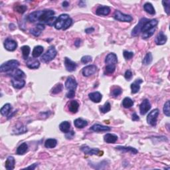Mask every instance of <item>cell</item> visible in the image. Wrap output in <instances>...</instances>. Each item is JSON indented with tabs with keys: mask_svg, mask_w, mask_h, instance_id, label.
I'll list each match as a JSON object with an SVG mask.
<instances>
[{
	"mask_svg": "<svg viewBox=\"0 0 170 170\" xmlns=\"http://www.w3.org/2000/svg\"><path fill=\"white\" fill-rule=\"evenodd\" d=\"M73 20L67 14H61L58 17L55 23V27L56 29L66 30L71 26Z\"/></svg>",
	"mask_w": 170,
	"mask_h": 170,
	"instance_id": "cell-1",
	"label": "cell"
},
{
	"mask_svg": "<svg viewBox=\"0 0 170 170\" xmlns=\"http://www.w3.org/2000/svg\"><path fill=\"white\" fill-rule=\"evenodd\" d=\"M19 66V61L17 60H10L5 62L4 64H2L0 67V71L1 73L4 72H9L11 71Z\"/></svg>",
	"mask_w": 170,
	"mask_h": 170,
	"instance_id": "cell-2",
	"label": "cell"
},
{
	"mask_svg": "<svg viewBox=\"0 0 170 170\" xmlns=\"http://www.w3.org/2000/svg\"><path fill=\"white\" fill-rule=\"evenodd\" d=\"M57 51L54 46H51L47 51L43 55V56L41 58V61L43 63H48V62L53 60L55 57L57 56Z\"/></svg>",
	"mask_w": 170,
	"mask_h": 170,
	"instance_id": "cell-3",
	"label": "cell"
},
{
	"mask_svg": "<svg viewBox=\"0 0 170 170\" xmlns=\"http://www.w3.org/2000/svg\"><path fill=\"white\" fill-rule=\"evenodd\" d=\"M114 18L117 21H122V22H131L133 18L130 15H126L122 13L121 11L117 10L114 14Z\"/></svg>",
	"mask_w": 170,
	"mask_h": 170,
	"instance_id": "cell-4",
	"label": "cell"
},
{
	"mask_svg": "<svg viewBox=\"0 0 170 170\" xmlns=\"http://www.w3.org/2000/svg\"><path fill=\"white\" fill-rule=\"evenodd\" d=\"M160 111L158 109H154L149 113L147 117V122L150 125L155 126L157 124V117L159 116Z\"/></svg>",
	"mask_w": 170,
	"mask_h": 170,
	"instance_id": "cell-5",
	"label": "cell"
},
{
	"mask_svg": "<svg viewBox=\"0 0 170 170\" xmlns=\"http://www.w3.org/2000/svg\"><path fill=\"white\" fill-rule=\"evenodd\" d=\"M55 13V11L52 10H43L39 18V21L43 23H47L49 19L54 17Z\"/></svg>",
	"mask_w": 170,
	"mask_h": 170,
	"instance_id": "cell-6",
	"label": "cell"
},
{
	"mask_svg": "<svg viewBox=\"0 0 170 170\" xmlns=\"http://www.w3.org/2000/svg\"><path fill=\"white\" fill-rule=\"evenodd\" d=\"M149 21L148 19H146V18H142L139 21V23L137 24V25L136 26L134 29H133L132 31V35L134 37H136L138 36L140 33L142 31V27H144V25H145V23H147L148 21Z\"/></svg>",
	"mask_w": 170,
	"mask_h": 170,
	"instance_id": "cell-7",
	"label": "cell"
},
{
	"mask_svg": "<svg viewBox=\"0 0 170 170\" xmlns=\"http://www.w3.org/2000/svg\"><path fill=\"white\" fill-rule=\"evenodd\" d=\"M65 88L69 91H75L77 88V82L76 80L72 76L68 77L65 82Z\"/></svg>",
	"mask_w": 170,
	"mask_h": 170,
	"instance_id": "cell-8",
	"label": "cell"
},
{
	"mask_svg": "<svg viewBox=\"0 0 170 170\" xmlns=\"http://www.w3.org/2000/svg\"><path fill=\"white\" fill-rule=\"evenodd\" d=\"M80 150L86 155L89 156L98 155L99 153H101L99 149H98V148H91L90 147L86 146V145H83L82 146L80 147Z\"/></svg>",
	"mask_w": 170,
	"mask_h": 170,
	"instance_id": "cell-9",
	"label": "cell"
},
{
	"mask_svg": "<svg viewBox=\"0 0 170 170\" xmlns=\"http://www.w3.org/2000/svg\"><path fill=\"white\" fill-rule=\"evenodd\" d=\"M97 67L94 65V64H91V65H88L83 68L82 69V75L84 76L88 77L90 76L97 72Z\"/></svg>",
	"mask_w": 170,
	"mask_h": 170,
	"instance_id": "cell-10",
	"label": "cell"
},
{
	"mask_svg": "<svg viewBox=\"0 0 170 170\" xmlns=\"http://www.w3.org/2000/svg\"><path fill=\"white\" fill-rule=\"evenodd\" d=\"M4 47L6 50L9 51H14L17 47V43L14 40L8 38L4 42Z\"/></svg>",
	"mask_w": 170,
	"mask_h": 170,
	"instance_id": "cell-11",
	"label": "cell"
},
{
	"mask_svg": "<svg viewBox=\"0 0 170 170\" xmlns=\"http://www.w3.org/2000/svg\"><path fill=\"white\" fill-rule=\"evenodd\" d=\"M105 63L107 65H112L116 66V64L118 63V58L115 53H109L107 55L105 58Z\"/></svg>",
	"mask_w": 170,
	"mask_h": 170,
	"instance_id": "cell-12",
	"label": "cell"
},
{
	"mask_svg": "<svg viewBox=\"0 0 170 170\" xmlns=\"http://www.w3.org/2000/svg\"><path fill=\"white\" fill-rule=\"evenodd\" d=\"M64 66H65L67 71H69V72H73V71H75L76 69L77 64L75 62L70 60V58L65 57L64 58Z\"/></svg>",
	"mask_w": 170,
	"mask_h": 170,
	"instance_id": "cell-13",
	"label": "cell"
},
{
	"mask_svg": "<svg viewBox=\"0 0 170 170\" xmlns=\"http://www.w3.org/2000/svg\"><path fill=\"white\" fill-rule=\"evenodd\" d=\"M151 104L148 99H145L140 105V112L142 115L146 114L151 109Z\"/></svg>",
	"mask_w": 170,
	"mask_h": 170,
	"instance_id": "cell-14",
	"label": "cell"
},
{
	"mask_svg": "<svg viewBox=\"0 0 170 170\" xmlns=\"http://www.w3.org/2000/svg\"><path fill=\"white\" fill-rule=\"evenodd\" d=\"M26 65L31 69H36L39 67L40 63L37 59L33 57L28 58V60H27L26 63Z\"/></svg>",
	"mask_w": 170,
	"mask_h": 170,
	"instance_id": "cell-15",
	"label": "cell"
},
{
	"mask_svg": "<svg viewBox=\"0 0 170 170\" xmlns=\"http://www.w3.org/2000/svg\"><path fill=\"white\" fill-rule=\"evenodd\" d=\"M11 84L15 88L21 89L24 87L25 85V81L23 79L13 78L11 80Z\"/></svg>",
	"mask_w": 170,
	"mask_h": 170,
	"instance_id": "cell-16",
	"label": "cell"
},
{
	"mask_svg": "<svg viewBox=\"0 0 170 170\" xmlns=\"http://www.w3.org/2000/svg\"><path fill=\"white\" fill-rule=\"evenodd\" d=\"M157 24H158V21H157V19L149 20L147 23H145L144 27H142V33L146 31L149 30L151 28H154V27H156Z\"/></svg>",
	"mask_w": 170,
	"mask_h": 170,
	"instance_id": "cell-17",
	"label": "cell"
},
{
	"mask_svg": "<svg viewBox=\"0 0 170 170\" xmlns=\"http://www.w3.org/2000/svg\"><path fill=\"white\" fill-rule=\"evenodd\" d=\"M91 130L92 131L96 132H109L110 131L111 128L109 126H103L101 124H94L91 128Z\"/></svg>",
	"mask_w": 170,
	"mask_h": 170,
	"instance_id": "cell-18",
	"label": "cell"
},
{
	"mask_svg": "<svg viewBox=\"0 0 170 170\" xmlns=\"http://www.w3.org/2000/svg\"><path fill=\"white\" fill-rule=\"evenodd\" d=\"M45 29V25L42 23H39L35 27H34L33 29L30 30V33L33 35L34 36L38 37L41 35V32L43 30Z\"/></svg>",
	"mask_w": 170,
	"mask_h": 170,
	"instance_id": "cell-19",
	"label": "cell"
},
{
	"mask_svg": "<svg viewBox=\"0 0 170 170\" xmlns=\"http://www.w3.org/2000/svg\"><path fill=\"white\" fill-rule=\"evenodd\" d=\"M167 36L164 35L162 31H160L158 35L156 36V39H155V43L157 45H164L167 41Z\"/></svg>",
	"mask_w": 170,
	"mask_h": 170,
	"instance_id": "cell-20",
	"label": "cell"
},
{
	"mask_svg": "<svg viewBox=\"0 0 170 170\" xmlns=\"http://www.w3.org/2000/svg\"><path fill=\"white\" fill-rule=\"evenodd\" d=\"M12 78H15V79H24L25 77V75L23 72L22 70L19 69H15L11 71L10 73H9Z\"/></svg>",
	"mask_w": 170,
	"mask_h": 170,
	"instance_id": "cell-21",
	"label": "cell"
},
{
	"mask_svg": "<svg viewBox=\"0 0 170 170\" xmlns=\"http://www.w3.org/2000/svg\"><path fill=\"white\" fill-rule=\"evenodd\" d=\"M88 97L91 99V100L93 102V103H98L101 101L103 96H102L101 93L99 92H94L89 94Z\"/></svg>",
	"mask_w": 170,
	"mask_h": 170,
	"instance_id": "cell-22",
	"label": "cell"
},
{
	"mask_svg": "<svg viewBox=\"0 0 170 170\" xmlns=\"http://www.w3.org/2000/svg\"><path fill=\"white\" fill-rule=\"evenodd\" d=\"M142 82H143V80L142 79H136L132 83L130 86L132 94H136L138 92L140 89V84Z\"/></svg>",
	"mask_w": 170,
	"mask_h": 170,
	"instance_id": "cell-23",
	"label": "cell"
},
{
	"mask_svg": "<svg viewBox=\"0 0 170 170\" xmlns=\"http://www.w3.org/2000/svg\"><path fill=\"white\" fill-rule=\"evenodd\" d=\"M110 13V9L108 6H100L97 8L96 13L98 15H108Z\"/></svg>",
	"mask_w": 170,
	"mask_h": 170,
	"instance_id": "cell-24",
	"label": "cell"
},
{
	"mask_svg": "<svg viewBox=\"0 0 170 170\" xmlns=\"http://www.w3.org/2000/svg\"><path fill=\"white\" fill-rule=\"evenodd\" d=\"M43 11H34L33 13H30L28 16V20L31 23H35L36 21H39V18L40 15L42 13Z\"/></svg>",
	"mask_w": 170,
	"mask_h": 170,
	"instance_id": "cell-25",
	"label": "cell"
},
{
	"mask_svg": "<svg viewBox=\"0 0 170 170\" xmlns=\"http://www.w3.org/2000/svg\"><path fill=\"white\" fill-rule=\"evenodd\" d=\"M15 160L13 156H9L5 162V168L7 170H13L15 168Z\"/></svg>",
	"mask_w": 170,
	"mask_h": 170,
	"instance_id": "cell-26",
	"label": "cell"
},
{
	"mask_svg": "<svg viewBox=\"0 0 170 170\" xmlns=\"http://www.w3.org/2000/svg\"><path fill=\"white\" fill-rule=\"evenodd\" d=\"M104 140L105 142L109 144H114L118 140V136L115 134H106L104 136Z\"/></svg>",
	"mask_w": 170,
	"mask_h": 170,
	"instance_id": "cell-27",
	"label": "cell"
},
{
	"mask_svg": "<svg viewBox=\"0 0 170 170\" xmlns=\"http://www.w3.org/2000/svg\"><path fill=\"white\" fill-rule=\"evenodd\" d=\"M116 150H118L119 151H121L122 152H130L133 154H138V151L136 149L134 148H132V147H126V146H117L116 148Z\"/></svg>",
	"mask_w": 170,
	"mask_h": 170,
	"instance_id": "cell-28",
	"label": "cell"
},
{
	"mask_svg": "<svg viewBox=\"0 0 170 170\" xmlns=\"http://www.w3.org/2000/svg\"><path fill=\"white\" fill-rule=\"evenodd\" d=\"M79 104L77 100H71L69 105V110L71 113L75 114L78 112Z\"/></svg>",
	"mask_w": 170,
	"mask_h": 170,
	"instance_id": "cell-29",
	"label": "cell"
},
{
	"mask_svg": "<svg viewBox=\"0 0 170 170\" xmlns=\"http://www.w3.org/2000/svg\"><path fill=\"white\" fill-rule=\"evenodd\" d=\"M27 131V129L26 127L22 124L19 123L17 124L16 126L13 129V132L15 134H25Z\"/></svg>",
	"mask_w": 170,
	"mask_h": 170,
	"instance_id": "cell-30",
	"label": "cell"
},
{
	"mask_svg": "<svg viewBox=\"0 0 170 170\" xmlns=\"http://www.w3.org/2000/svg\"><path fill=\"white\" fill-rule=\"evenodd\" d=\"M74 124L77 128H83L88 125V122L82 118H77L74 121Z\"/></svg>",
	"mask_w": 170,
	"mask_h": 170,
	"instance_id": "cell-31",
	"label": "cell"
},
{
	"mask_svg": "<svg viewBox=\"0 0 170 170\" xmlns=\"http://www.w3.org/2000/svg\"><path fill=\"white\" fill-rule=\"evenodd\" d=\"M44 49L41 45L36 46V47L33 49V51L32 52V56L33 58H37L40 57L43 53Z\"/></svg>",
	"mask_w": 170,
	"mask_h": 170,
	"instance_id": "cell-32",
	"label": "cell"
},
{
	"mask_svg": "<svg viewBox=\"0 0 170 170\" xmlns=\"http://www.w3.org/2000/svg\"><path fill=\"white\" fill-rule=\"evenodd\" d=\"M11 109H12L11 105L10 103H7V104H5L4 106L1 108L0 112H1L2 116H7L8 114L10 113Z\"/></svg>",
	"mask_w": 170,
	"mask_h": 170,
	"instance_id": "cell-33",
	"label": "cell"
},
{
	"mask_svg": "<svg viewBox=\"0 0 170 170\" xmlns=\"http://www.w3.org/2000/svg\"><path fill=\"white\" fill-rule=\"evenodd\" d=\"M70 128V124L67 121H64L63 122H61L59 125L60 130L61 132H63V133H65V134L69 132Z\"/></svg>",
	"mask_w": 170,
	"mask_h": 170,
	"instance_id": "cell-34",
	"label": "cell"
},
{
	"mask_svg": "<svg viewBox=\"0 0 170 170\" xmlns=\"http://www.w3.org/2000/svg\"><path fill=\"white\" fill-rule=\"evenodd\" d=\"M28 151V146L26 143L21 144L17 149V155H23Z\"/></svg>",
	"mask_w": 170,
	"mask_h": 170,
	"instance_id": "cell-35",
	"label": "cell"
},
{
	"mask_svg": "<svg viewBox=\"0 0 170 170\" xmlns=\"http://www.w3.org/2000/svg\"><path fill=\"white\" fill-rule=\"evenodd\" d=\"M144 9L148 13H149L150 15H154L156 13V11H155V9H154V6L152 5V4H150V3L149 2L146 3V4H144Z\"/></svg>",
	"mask_w": 170,
	"mask_h": 170,
	"instance_id": "cell-36",
	"label": "cell"
},
{
	"mask_svg": "<svg viewBox=\"0 0 170 170\" xmlns=\"http://www.w3.org/2000/svg\"><path fill=\"white\" fill-rule=\"evenodd\" d=\"M57 144V140L53 138H50L48 139L45 141V146L47 148H53L55 147H56Z\"/></svg>",
	"mask_w": 170,
	"mask_h": 170,
	"instance_id": "cell-37",
	"label": "cell"
},
{
	"mask_svg": "<svg viewBox=\"0 0 170 170\" xmlns=\"http://www.w3.org/2000/svg\"><path fill=\"white\" fill-rule=\"evenodd\" d=\"M134 105V101L130 98L126 97L122 101V106L125 109H130Z\"/></svg>",
	"mask_w": 170,
	"mask_h": 170,
	"instance_id": "cell-38",
	"label": "cell"
},
{
	"mask_svg": "<svg viewBox=\"0 0 170 170\" xmlns=\"http://www.w3.org/2000/svg\"><path fill=\"white\" fill-rule=\"evenodd\" d=\"M21 51H22V55H23V57L24 59L25 60L27 59L29 55V53H30V51H31L30 47L27 45H24L21 48Z\"/></svg>",
	"mask_w": 170,
	"mask_h": 170,
	"instance_id": "cell-39",
	"label": "cell"
},
{
	"mask_svg": "<svg viewBox=\"0 0 170 170\" xmlns=\"http://www.w3.org/2000/svg\"><path fill=\"white\" fill-rule=\"evenodd\" d=\"M152 60H153L152 55H151V52H148V53L146 55V56L144 57L142 63H143L144 65H149V64H151V62H152Z\"/></svg>",
	"mask_w": 170,
	"mask_h": 170,
	"instance_id": "cell-40",
	"label": "cell"
},
{
	"mask_svg": "<svg viewBox=\"0 0 170 170\" xmlns=\"http://www.w3.org/2000/svg\"><path fill=\"white\" fill-rule=\"evenodd\" d=\"M156 27H154V28H151L149 30L146 31L144 32L143 35H142V38H143L144 39H146L150 38V37H151L154 35V32L156 31Z\"/></svg>",
	"mask_w": 170,
	"mask_h": 170,
	"instance_id": "cell-41",
	"label": "cell"
},
{
	"mask_svg": "<svg viewBox=\"0 0 170 170\" xmlns=\"http://www.w3.org/2000/svg\"><path fill=\"white\" fill-rule=\"evenodd\" d=\"M122 89L119 87V86H116L112 88V90L111 91V95L114 97H118L119 95L122 94Z\"/></svg>",
	"mask_w": 170,
	"mask_h": 170,
	"instance_id": "cell-42",
	"label": "cell"
},
{
	"mask_svg": "<svg viewBox=\"0 0 170 170\" xmlns=\"http://www.w3.org/2000/svg\"><path fill=\"white\" fill-rule=\"evenodd\" d=\"M111 109V105L110 104V103L109 102H106V103H105L103 106H100V110L102 113L105 114V113H107L109 112V111Z\"/></svg>",
	"mask_w": 170,
	"mask_h": 170,
	"instance_id": "cell-43",
	"label": "cell"
},
{
	"mask_svg": "<svg viewBox=\"0 0 170 170\" xmlns=\"http://www.w3.org/2000/svg\"><path fill=\"white\" fill-rule=\"evenodd\" d=\"M63 85L61 84V83H59V84H57L55 85L53 88H52V91H51L52 94H57L60 93V92L63 91Z\"/></svg>",
	"mask_w": 170,
	"mask_h": 170,
	"instance_id": "cell-44",
	"label": "cell"
},
{
	"mask_svg": "<svg viewBox=\"0 0 170 170\" xmlns=\"http://www.w3.org/2000/svg\"><path fill=\"white\" fill-rule=\"evenodd\" d=\"M15 10L19 13H23L27 10V7L23 5H17L15 6Z\"/></svg>",
	"mask_w": 170,
	"mask_h": 170,
	"instance_id": "cell-45",
	"label": "cell"
},
{
	"mask_svg": "<svg viewBox=\"0 0 170 170\" xmlns=\"http://www.w3.org/2000/svg\"><path fill=\"white\" fill-rule=\"evenodd\" d=\"M116 69V66H112V65H106V68H105V73L107 75H112V74L115 71Z\"/></svg>",
	"mask_w": 170,
	"mask_h": 170,
	"instance_id": "cell-46",
	"label": "cell"
},
{
	"mask_svg": "<svg viewBox=\"0 0 170 170\" xmlns=\"http://www.w3.org/2000/svg\"><path fill=\"white\" fill-rule=\"evenodd\" d=\"M134 54L133 52L128 51H124L123 52V56L126 60L131 59V58L134 57Z\"/></svg>",
	"mask_w": 170,
	"mask_h": 170,
	"instance_id": "cell-47",
	"label": "cell"
},
{
	"mask_svg": "<svg viewBox=\"0 0 170 170\" xmlns=\"http://www.w3.org/2000/svg\"><path fill=\"white\" fill-rule=\"evenodd\" d=\"M162 4L163 5V7H164L166 13L168 15H169V13H170V8H169L170 1H169V0H167V1H163Z\"/></svg>",
	"mask_w": 170,
	"mask_h": 170,
	"instance_id": "cell-48",
	"label": "cell"
},
{
	"mask_svg": "<svg viewBox=\"0 0 170 170\" xmlns=\"http://www.w3.org/2000/svg\"><path fill=\"white\" fill-rule=\"evenodd\" d=\"M163 113L165 114V115H166L168 117L170 116L169 114V101L168 100L164 104V106H163Z\"/></svg>",
	"mask_w": 170,
	"mask_h": 170,
	"instance_id": "cell-49",
	"label": "cell"
},
{
	"mask_svg": "<svg viewBox=\"0 0 170 170\" xmlns=\"http://www.w3.org/2000/svg\"><path fill=\"white\" fill-rule=\"evenodd\" d=\"M92 61V57L90 55H86V56L82 57L81 58V62L83 64H86L90 63Z\"/></svg>",
	"mask_w": 170,
	"mask_h": 170,
	"instance_id": "cell-50",
	"label": "cell"
},
{
	"mask_svg": "<svg viewBox=\"0 0 170 170\" xmlns=\"http://www.w3.org/2000/svg\"><path fill=\"white\" fill-rule=\"evenodd\" d=\"M132 73L131 72V70H128L126 71L125 73V75H124V77L125 79L127 80H130L132 78Z\"/></svg>",
	"mask_w": 170,
	"mask_h": 170,
	"instance_id": "cell-51",
	"label": "cell"
},
{
	"mask_svg": "<svg viewBox=\"0 0 170 170\" xmlns=\"http://www.w3.org/2000/svg\"><path fill=\"white\" fill-rule=\"evenodd\" d=\"M66 96L68 98H73L75 97V91H69Z\"/></svg>",
	"mask_w": 170,
	"mask_h": 170,
	"instance_id": "cell-52",
	"label": "cell"
},
{
	"mask_svg": "<svg viewBox=\"0 0 170 170\" xmlns=\"http://www.w3.org/2000/svg\"><path fill=\"white\" fill-rule=\"evenodd\" d=\"M74 136H75V132L74 131H71V132H67L66 135H65V137L67 139H72L73 138Z\"/></svg>",
	"mask_w": 170,
	"mask_h": 170,
	"instance_id": "cell-53",
	"label": "cell"
},
{
	"mask_svg": "<svg viewBox=\"0 0 170 170\" xmlns=\"http://www.w3.org/2000/svg\"><path fill=\"white\" fill-rule=\"evenodd\" d=\"M132 120L133 121H138V120H140V118H139V116L137 115L136 113H134L132 114Z\"/></svg>",
	"mask_w": 170,
	"mask_h": 170,
	"instance_id": "cell-54",
	"label": "cell"
},
{
	"mask_svg": "<svg viewBox=\"0 0 170 170\" xmlns=\"http://www.w3.org/2000/svg\"><path fill=\"white\" fill-rule=\"evenodd\" d=\"M94 31V29L93 27H90V28H87L86 29H85V32L86 33H92V32Z\"/></svg>",
	"mask_w": 170,
	"mask_h": 170,
	"instance_id": "cell-55",
	"label": "cell"
},
{
	"mask_svg": "<svg viewBox=\"0 0 170 170\" xmlns=\"http://www.w3.org/2000/svg\"><path fill=\"white\" fill-rule=\"evenodd\" d=\"M37 166V163H34V164L31 165V166H30L29 167H27L26 168H25V169H35L36 168V167Z\"/></svg>",
	"mask_w": 170,
	"mask_h": 170,
	"instance_id": "cell-56",
	"label": "cell"
},
{
	"mask_svg": "<svg viewBox=\"0 0 170 170\" xmlns=\"http://www.w3.org/2000/svg\"><path fill=\"white\" fill-rule=\"evenodd\" d=\"M80 43H81V40H80V39H77L76 41L75 42V45L76 47H79V46L80 45Z\"/></svg>",
	"mask_w": 170,
	"mask_h": 170,
	"instance_id": "cell-57",
	"label": "cell"
},
{
	"mask_svg": "<svg viewBox=\"0 0 170 170\" xmlns=\"http://www.w3.org/2000/svg\"><path fill=\"white\" fill-rule=\"evenodd\" d=\"M69 5V3L68 2V1H64L63 3V6L64 7H68V6Z\"/></svg>",
	"mask_w": 170,
	"mask_h": 170,
	"instance_id": "cell-58",
	"label": "cell"
}]
</instances>
